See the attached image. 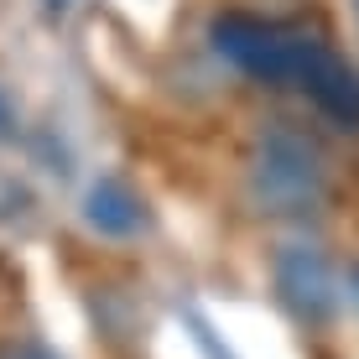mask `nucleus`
Returning <instances> with one entry per match:
<instances>
[{
	"label": "nucleus",
	"instance_id": "f257e3e1",
	"mask_svg": "<svg viewBox=\"0 0 359 359\" xmlns=\"http://www.w3.org/2000/svg\"><path fill=\"white\" fill-rule=\"evenodd\" d=\"M208 36H214L219 57H229L240 73H250V79H261V83H287V89L302 83L313 53L323 47V36L297 32L287 21L250 16V11H224Z\"/></svg>",
	"mask_w": 359,
	"mask_h": 359
},
{
	"label": "nucleus",
	"instance_id": "f03ea898",
	"mask_svg": "<svg viewBox=\"0 0 359 359\" xmlns=\"http://www.w3.org/2000/svg\"><path fill=\"white\" fill-rule=\"evenodd\" d=\"M328 167L313 135L297 126H271L261 135V151L250 162V193L266 214H307L323 198Z\"/></svg>",
	"mask_w": 359,
	"mask_h": 359
},
{
	"label": "nucleus",
	"instance_id": "7ed1b4c3",
	"mask_svg": "<svg viewBox=\"0 0 359 359\" xmlns=\"http://www.w3.org/2000/svg\"><path fill=\"white\" fill-rule=\"evenodd\" d=\"M271 276H276L281 302H287L302 323H328V318L339 313V281H333V266L318 250L287 245V250L276 255V266H271Z\"/></svg>",
	"mask_w": 359,
	"mask_h": 359
},
{
	"label": "nucleus",
	"instance_id": "20e7f679",
	"mask_svg": "<svg viewBox=\"0 0 359 359\" xmlns=\"http://www.w3.org/2000/svg\"><path fill=\"white\" fill-rule=\"evenodd\" d=\"M297 89L313 99L328 120L359 130V73H354V63H344L328 42L313 53V63H307V73H302V83H297Z\"/></svg>",
	"mask_w": 359,
	"mask_h": 359
},
{
	"label": "nucleus",
	"instance_id": "39448f33",
	"mask_svg": "<svg viewBox=\"0 0 359 359\" xmlns=\"http://www.w3.org/2000/svg\"><path fill=\"white\" fill-rule=\"evenodd\" d=\"M89 224L99 234H135L141 229V198L120 177H104L89 188Z\"/></svg>",
	"mask_w": 359,
	"mask_h": 359
},
{
	"label": "nucleus",
	"instance_id": "423d86ee",
	"mask_svg": "<svg viewBox=\"0 0 359 359\" xmlns=\"http://www.w3.org/2000/svg\"><path fill=\"white\" fill-rule=\"evenodd\" d=\"M6 359H57L53 349H42V344H21L16 354H6Z\"/></svg>",
	"mask_w": 359,
	"mask_h": 359
},
{
	"label": "nucleus",
	"instance_id": "0eeeda50",
	"mask_svg": "<svg viewBox=\"0 0 359 359\" xmlns=\"http://www.w3.org/2000/svg\"><path fill=\"white\" fill-rule=\"evenodd\" d=\"M47 11H53V16H63V11H68V0H47Z\"/></svg>",
	"mask_w": 359,
	"mask_h": 359
},
{
	"label": "nucleus",
	"instance_id": "6e6552de",
	"mask_svg": "<svg viewBox=\"0 0 359 359\" xmlns=\"http://www.w3.org/2000/svg\"><path fill=\"white\" fill-rule=\"evenodd\" d=\"M349 6H354V16H359V0H349Z\"/></svg>",
	"mask_w": 359,
	"mask_h": 359
}]
</instances>
